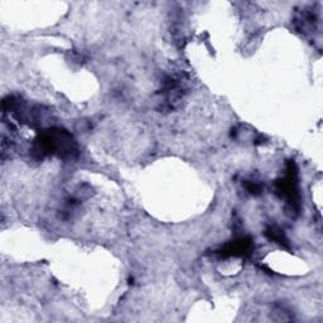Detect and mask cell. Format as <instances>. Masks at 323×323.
Wrapping results in <instances>:
<instances>
[{
	"label": "cell",
	"instance_id": "6da1fadb",
	"mask_svg": "<svg viewBox=\"0 0 323 323\" xmlns=\"http://www.w3.org/2000/svg\"><path fill=\"white\" fill-rule=\"evenodd\" d=\"M253 250V241L249 238H240L235 241H231L227 245H225L221 250L217 253L221 257L229 258V257H245L250 251Z\"/></svg>",
	"mask_w": 323,
	"mask_h": 323
},
{
	"label": "cell",
	"instance_id": "7a4b0ae2",
	"mask_svg": "<svg viewBox=\"0 0 323 323\" xmlns=\"http://www.w3.org/2000/svg\"><path fill=\"white\" fill-rule=\"evenodd\" d=\"M265 235H267V238L269 239V240L274 241V243L279 244V245L286 246V248L289 246V241L288 239H287L286 234H284V231H282L278 226L268 227L267 231H265Z\"/></svg>",
	"mask_w": 323,
	"mask_h": 323
},
{
	"label": "cell",
	"instance_id": "3957f363",
	"mask_svg": "<svg viewBox=\"0 0 323 323\" xmlns=\"http://www.w3.org/2000/svg\"><path fill=\"white\" fill-rule=\"evenodd\" d=\"M244 187L248 192H250L251 195H259L263 191L262 183L257 181H245L244 182Z\"/></svg>",
	"mask_w": 323,
	"mask_h": 323
}]
</instances>
